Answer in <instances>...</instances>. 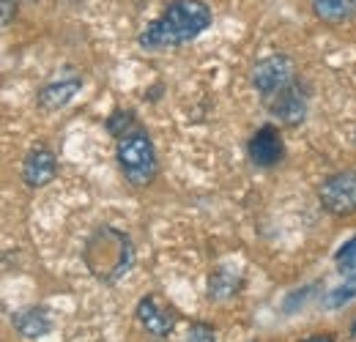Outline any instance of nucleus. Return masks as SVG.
Segmentation results:
<instances>
[{
    "instance_id": "f257e3e1",
    "label": "nucleus",
    "mask_w": 356,
    "mask_h": 342,
    "mask_svg": "<svg viewBox=\"0 0 356 342\" xmlns=\"http://www.w3.org/2000/svg\"><path fill=\"white\" fill-rule=\"evenodd\" d=\"M209 25H211V8L203 0H173L140 33L137 44L148 52L173 49V47L197 39Z\"/></svg>"
},
{
    "instance_id": "f03ea898",
    "label": "nucleus",
    "mask_w": 356,
    "mask_h": 342,
    "mask_svg": "<svg viewBox=\"0 0 356 342\" xmlns=\"http://www.w3.org/2000/svg\"><path fill=\"white\" fill-rule=\"evenodd\" d=\"M83 260L102 285H115L134 266V244L124 230L113 225H102L86 241Z\"/></svg>"
},
{
    "instance_id": "7ed1b4c3",
    "label": "nucleus",
    "mask_w": 356,
    "mask_h": 342,
    "mask_svg": "<svg viewBox=\"0 0 356 342\" xmlns=\"http://www.w3.org/2000/svg\"><path fill=\"white\" fill-rule=\"evenodd\" d=\"M115 159L124 172V181L134 189L151 186L159 175V156H156L154 140L143 129H134L121 140H115Z\"/></svg>"
},
{
    "instance_id": "20e7f679",
    "label": "nucleus",
    "mask_w": 356,
    "mask_h": 342,
    "mask_svg": "<svg viewBox=\"0 0 356 342\" xmlns=\"http://www.w3.org/2000/svg\"><path fill=\"white\" fill-rule=\"evenodd\" d=\"M318 203L326 214L337 219L356 214V172L343 170L323 178L318 186Z\"/></svg>"
},
{
    "instance_id": "39448f33",
    "label": "nucleus",
    "mask_w": 356,
    "mask_h": 342,
    "mask_svg": "<svg viewBox=\"0 0 356 342\" xmlns=\"http://www.w3.org/2000/svg\"><path fill=\"white\" fill-rule=\"evenodd\" d=\"M293 83H296V63L291 55H268L264 60H258L252 69V88L264 101Z\"/></svg>"
},
{
    "instance_id": "423d86ee",
    "label": "nucleus",
    "mask_w": 356,
    "mask_h": 342,
    "mask_svg": "<svg viewBox=\"0 0 356 342\" xmlns=\"http://www.w3.org/2000/svg\"><path fill=\"white\" fill-rule=\"evenodd\" d=\"M134 318L140 323V329L156 340H165L176 332L178 315L170 304L159 299V296H143L134 307Z\"/></svg>"
},
{
    "instance_id": "0eeeda50",
    "label": "nucleus",
    "mask_w": 356,
    "mask_h": 342,
    "mask_svg": "<svg viewBox=\"0 0 356 342\" xmlns=\"http://www.w3.org/2000/svg\"><path fill=\"white\" fill-rule=\"evenodd\" d=\"M307 90L302 83H293V86H288L285 90H280L277 96H271L266 104H268V113L277 118V124L280 127H299V124H305V118H307Z\"/></svg>"
},
{
    "instance_id": "6e6552de",
    "label": "nucleus",
    "mask_w": 356,
    "mask_h": 342,
    "mask_svg": "<svg viewBox=\"0 0 356 342\" xmlns=\"http://www.w3.org/2000/svg\"><path fill=\"white\" fill-rule=\"evenodd\" d=\"M58 175V156L55 151L44 145V142H36L25 159H22V181L25 186L31 189H42L47 184H52V178Z\"/></svg>"
},
{
    "instance_id": "1a4fd4ad",
    "label": "nucleus",
    "mask_w": 356,
    "mask_h": 342,
    "mask_svg": "<svg viewBox=\"0 0 356 342\" xmlns=\"http://www.w3.org/2000/svg\"><path fill=\"white\" fill-rule=\"evenodd\" d=\"M247 154H250V162L255 168H274L285 159V142H282V134L280 129L266 124L261 127L247 142Z\"/></svg>"
},
{
    "instance_id": "9d476101",
    "label": "nucleus",
    "mask_w": 356,
    "mask_h": 342,
    "mask_svg": "<svg viewBox=\"0 0 356 342\" xmlns=\"http://www.w3.org/2000/svg\"><path fill=\"white\" fill-rule=\"evenodd\" d=\"M11 326H14V332H17L19 337H25V340H39V337H47V334L52 332L55 320H52L49 309L39 304V307H22V309H17V312L11 315Z\"/></svg>"
},
{
    "instance_id": "9b49d317",
    "label": "nucleus",
    "mask_w": 356,
    "mask_h": 342,
    "mask_svg": "<svg viewBox=\"0 0 356 342\" xmlns=\"http://www.w3.org/2000/svg\"><path fill=\"white\" fill-rule=\"evenodd\" d=\"M83 88V77H69V80H55V83H47L39 90V107L42 110H63L74 96L77 90Z\"/></svg>"
},
{
    "instance_id": "f8f14e48",
    "label": "nucleus",
    "mask_w": 356,
    "mask_h": 342,
    "mask_svg": "<svg viewBox=\"0 0 356 342\" xmlns=\"http://www.w3.org/2000/svg\"><path fill=\"white\" fill-rule=\"evenodd\" d=\"M241 285V277L230 268V266H217L211 274H209V299L214 301H225L230 299Z\"/></svg>"
},
{
    "instance_id": "ddd939ff",
    "label": "nucleus",
    "mask_w": 356,
    "mask_h": 342,
    "mask_svg": "<svg viewBox=\"0 0 356 342\" xmlns=\"http://www.w3.org/2000/svg\"><path fill=\"white\" fill-rule=\"evenodd\" d=\"M310 3L312 11L329 25H340L356 14V0H310Z\"/></svg>"
},
{
    "instance_id": "4468645a",
    "label": "nucleus",
    "mask_w": 356,
    "mask_h": 342,
    "mask_svg": "<svg viewBox=\"0 0 356 342\" xmlns=\"http://www.w3.org/2000/svg\"><path fill=\"white\" fill-rule=\"evenodd\" d=\"M137 129V121H134V115L129 110H113L110 113V118H107V131L115 137V140H121L124 134H129Z\"/></svg>"
},
{
    "instance_id": "2eb2a0df",
    "label": "nucleus",
    "mask_w": 356,
    "mask_h": 342,
    "mask_svg": "<svg viewBox=\"0 0 356 342\" xmlns=\"http://www.w3.org/2000/svg\"><path fill=\"white\" fill-rule=\"evenodd\" d=\"M186 342H217V329L206 320H192L186 332Z\"/></svg>"
},
{
    "instance_id": "dca6fc26",
    "label": "nucleus",
    "mask_w": 356,
    "mask_h": 342,
    "mask_svg": "<svg viewBox=\"0 0 356 342\" xmlns=\"http://www.w3.org/2000/svg\"><path fill=\"white\" fill-rule=\"evenodd\" d=\"M337 268L340 271H354L356 268V236L348 244H343V250L337 252Z\"/></svg>"
},
{
    "instance_id": "f3484780",
    "label": "nucleus",
    "mask_w": 356,
    "mask_h": 342,
    "mask_svg": "<svg viewBox=\"0 0 356 342\" xmlns=\"http://www.w3.org/2000/svg\"><path fill=\"white\" fill-rule=\"evenodd\" d=\"M351 296H356V279H354V282H348L346 288H340V291H334V293L329 296V304H332V307H337L340 301L346 304V301L351 299Z\"/></svg>"
},
{
    "instance_id": "a211bd4d",
    "label": "nucleus",
    "mask_w": 356,
    "mask_h": 342,
    "mask_svg": "<svg viewBox=\"0 0 356 342\" xmlns=\"http://www.w3.org/2000/svg\"><path fill=\"white\" fill-rule=\"evenodd\" d=\"M17 14V0H3V25H11Z\"/></svg>"
},
{
    "instance_id": "6ab92c4d",
    "label": "nucleus",
    "mask_w": 356,
    "mask_h": 342,
    "mask_svg": "<svg viewBox=\"0 0 356 342\" xmlns=\"http://www.w3.org/2000/svg\"><path fill=\"white\" fill-rule=\"evenodd\" d=\"M302 342H337L332 334H310V337H305Z\"/></svg>"
},
{
    "instance_id": "aec40b11",
    "label": "nucleus",
    "mask_w": 356,
    "mask_h": 342,
    "mask_svg": "<svg viewBox=\"0 0 356 342\" xmlns=\"http://www.w3.org/2000/svg\"><path fill=\"white\" fill-rule=\"evenodd\" d=\"M351 337H356V320L351 323Z\"/></svg>"
},
{
    "instance_id": "412c9836",
    "label": "nucleus",
    "mask_w": 356,
    "mask_h": 342,
    "mask_svg": "<svg viewBox=\"0 0 356 342\" xmlns=\"http://www.w3.org/2000/svg\"><path fill=\"white\" fill-rule=\"evenodd\" d=\"M354 142H356V134H354Z\"/></svg>"
},
{
    "instance_id": "4be33fe9",
    "label": "nucleus",
    "mask_w": 356,
    "mask_h": 342,
    "mask_svg": "<svg viewBox=\"0 0 356 342\" xmlns=\"http://www.w3.org/2000/svg\"><path fill=\"white\" fill-rule=\"evenodd\" d=\"M31 3H33V0H31Z\"/></svg>"
}]
</instances>
